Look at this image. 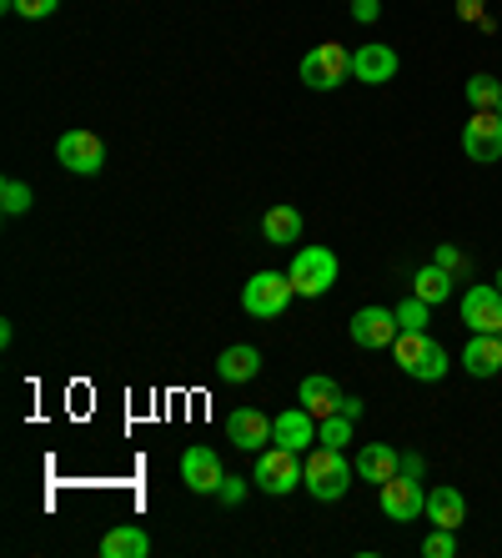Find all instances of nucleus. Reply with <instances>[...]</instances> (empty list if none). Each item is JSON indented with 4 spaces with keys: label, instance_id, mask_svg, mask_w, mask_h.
<instances>
[{
    "label": "nucleus",
    "instance_id": "nucleus-1",
    "mask_svg": "<svg viewBox=\"0 0 502 558\" xmlns=\"http://www.w3.org/2000/svg\"><path fill=\"white\" fill-rule=\"evenodd\" d=\"M352 473H357V463H347V453H342V448H327V442L307 448V458H302V488H307L317 504L347 498Z\"/></svg>",
    "mask_w": 502,
    "mask_h": 558
},
{
    "label": "nucleus",
    "instance_id": "nucleus-2",
    "mask_svg": "<svg viewBox=\"0 0 502 558\" xmlns=\"http://www.w3.org/2000/svg\"><path fill=\"white\" fill-rule=\"evenodd\" d=\"M392 363H397L407 377H417V383H442L452 357H448V348H442L438 338H427V332H397Z\"/></svg>",
    "mask_w": 502,
    "mask_h": 558
},
{
    "label": "nucleus",
    "instance_id": "nucleus-3",
    "mask_svg": "<svg viewBox=\"0 0 502 558\" xmlns=\"http://www.w3.org/2000/svg\"><path fill=\"white\" fill-rule=\"evenodd\" d=\"M286 277H292L296 298H327L336 287V252L332 247H302L292 257V267H286Z\"/></svg>",
    "mask_w": 502,
    "mask_h": 558
},
{
    "label": "nucleus",
    "instance_id": "nucleus-4",
    "mask_svg": "<svg viewBox=\"0 0 502 558\" xmlns=\"http://www.w3.org/2000/svg\"><path fill=\"white\" fill-rule=\"evenodd\" d=\"M342 81H352V51L342 40H322L302 56V86L311 92H336Z\"/></svg>",
    "mask_w": 502,
    "mask_h": 558
},
{
    "label": "nucleus",
    "instance_id": "nucleus-5",
    "mask_svg": "<svg viewBox=\"0 0 502 558\" xmlns=\"http://www.w3.org/2000/svg\"><path fill=\"white\" fill-rule=\"evenodd\" d=\"M252 483L271 498H286L292 488H302V453H292V448H282V442H277V448H261Z\"/></svg>",
    "mask_w": 502,
    "mask_h": 558
},
{
    "label": "nucleus",
    "instance_id": "nucleus-6",
    "mask_svg": "<svg viewBox=\"0 0 502 558\" xmlns=\"http://www.w3.org/2000/svg\"><path fill=\"white\" fill-rule=\"evenodd\" d=\"M292 298H296V287L286 272H257V277H246V287H242V307L252 312V317H261V323L282 317Z\"/></svg>",
    "mask_w": 502,
    "mask_h": 558
},
{
    "label": "nucleus",
    "instance_id": "nucleus-7",
    "mask_svg": "<svg viewBox=\"0 0 502 558\" xmlns=\"http://www.w3.org/2000/svg\"><path fill=\"white\" fill-rule=\"evenodd\" d=\"M377 504H382V513L392 523H413L427 513V488L423 478H407V473H397V478L377 483Z\"/></svg>",
    "mask_w": 502,
    "mask_h": 558
},
{
    "label": "nucleus",
    "instance_id": "nucleus-8",
    "mask_svg": "<svg viewBox=\"0 0 502 558\" xmlns=\"http://www.w3.org/2000/svg\"><path fill=\"white\" fill-rule=\"evenodd\" d=\"M463 151L477 167L502 161V117L498 111H473V117L463 121Z\"/></svg>",
    "mask_w": 502,
    "mask_h": 558
},
{
    "label": "nucleus",
    "instance_id": "nucleus-9",
    "mask_svg": "<svg viewBox=\"0 0 502 558\" xmlns=\"http://www.w3.org/2000/svg\"><path fill=\"white\" fill-rule=\"evenodd\" d=\"M56 161L65 171H76V177H96L106 167V142L96 131H65L61 142H56Z\"/></svg>",
    "mask_w": 502,
    "mask_h": 558
},
{
    "label": "nucleus",
    "instance_id": "nucleus-10",
    "mask_svg": "<svg viewBox=\"0 0 502 558\" xmlns=\"http://www.w3.org/2000/svg\"><path fill=\"white\" fill-rule=\"evenodd\" d=\"M463 327L467 332H502V292L498 282H473L463 292Z\"/></svg>",
    "mask_w": 502,
    "mask_h": 558
},
{
    "label": "nucleus",
    "instance_id": "nucleus-11",
    "mask_svg": "<svg viewBox=\"0 0 502 558\" xmlns=\"http://www.w3.org/2000/svg\"><path fill=\"white\" fill-rule=\"evenodd\" d=\"M397 312L392 307H362V312H352V342H357L362 352H382V348H392L397 342Z\"/></svg>",
    "mask_w": 502,
    "mask_h": 558
},
{
    "label": "nucleus",
    "instance_id": "nucleus-12",
    "mask_svg": "<svg viewBox=\"0 0 502 558\" xmlns=\"http://www.w3.org/2000/svg\"><path fill=\"white\" fill-rule=\"evenodd\" d=\"M221 458H217V448H207V442H192L186 453H181V483L192 488V494H217L221 488Z\"/></svg>",
    "mask_w": 502,
    "mask_h": 558
},
{
    "label": "nucleus",
    "instance_id": "nucleus-13",
    "mask_svg": "<svg viewBox=\"0 0 502 558\" xmlns=\"http://www.w3.org/2000/svg\"><path fill=\"white\" fill-rule=\"evenodd\" d=\"M397 51L392 46H382V40H367V46H357L352 51V76L362 81V86H387V81L397 76Z\"/></svg>",
    "mask_w": 502,
    "mask_h": 558
},
{
    "label": "nucleus",
    "instance_id": "nucleus-14",
    "mask_svg": "<svg viewBox=\"0 0 502 558\" xmlns=\"http://www.w3.org/2000/svg\"><path fill=\"white\" fill-rule=\"evenodd\" d=\"M271 442H282V448H292V453H307L311 442H317V417H311L302 403L286 408V413L271 417Z\"/></svg>",
    "mask_w": 502,
    "mask_h": 558
},
{
    "label": "nucleus",
    "instance_id": "nucleus-15",
    "mask_svg": "<svg viewBox=\"0 0 502 558\" xmlns=\"http://www.w3.org/2000/svg\"><path fill=\"white\" fill-rule=\"evenodd\" d=\"M226 438H232V448L261 453L271 442V417L261 413V408H236V413L226 417Z\"/></svg>",
    "mask_w": 502,
    "mask_h": 558
},
{
    "label": "nucleus",
    "instance_id": "nucleus-16",
    "mask_svg": "<svg viewBox=\"0 0 502 558\" xmlns=\"http://www.w3.org/2000/svg\"><path fill=\"white\" fill-rule=\"evenodd\" d=\"M463 373L467 377H498L502 373V338L498 332H473V338H467Z\"/></svg>",
    "mask_w": 502,
    "mask_h": 558
},
{
    "label": "nucleus",
    "instance_id": "nucleus-17",
    "mask_svg": "<svg viewBox=\"0 0 502 558\" xmlns=\"http://www.w3.org/2000/svg\"><path fill=\"white\" fill-rule=\"evenodd\" d=\"M427 519H432V529H463L467 523V498L463 488H452V483H438L432 494H427Z\"/></svg>",
    "mask_w": 502,
    "mask_h": 558
},
{
    "label": "nucleus",
    "instance_id": "nucleus-18",
    "mask_svg": "<svg viewBox=\"0 0 502 558\" xmlns=\"http://www.w3.org/2000/svg\"><path fill=\"white\" fill-rule=\"evenodd\" d=\"M352 463H357V478L362 483H387V478H397V473H402V453L392 448V442H367Z\"/></svg>",
    "mask_w": 502,
    "mask_h": 558
},
{
    "label": "nucleus",
    "instance_id": "nucleus-19",
    "mask_svg": "<svg viewBox=\"0 0 502 558\" xmlns=\"http://www.w3.org/2000/svg\"><path fill=\"white\" fill-rule=\"evenodd\" d=\"M296 398H302V408H307L317 423L322 417H332L336 413V403H342V388H336L327 373H311V377H302V388H296Z\"/></svg>",
    "mask_w": 502,
    "mask_h": 558
},
{
    "label": "nucleus",
    "instance_id": "nucleus-20",
    "mask_svg": "<svg viewBox=\"0 0 502 558\" xmlns=\"http://www.w3.org/2000/svg\"><path fill=\"white\" fill-rule=\"evenodd\" d=\"M261 373V352L252 342H232V348L217 357V377L221 383H252Z\"/></svg>",
    "mask_w": 502,
    "mask_h": 558
},
{
    "label": "nucleus",
    "instance_id": "nucleus-21",
    "mask_svg": "<svg viewBox=\"0 0 502 558\" xmlns=\"http://www.w3.org/2000/svg\"><path fill=\"white\" fill-rule=\"evenodd\" d=\"M101 554L106 558H146L151 554V533L142 523H117V529L101 538Z\"/></svg>",
    "mask_w": 502,
    "mask_h": 558
},
{
    "label": "nucleus",
    "instance_id": "nucleus-22",
    "mask_svg": "<svg viewBox=\"0 0 502 558\" xmlns=\"http://www.w3.org/2000/svg\"><path fill=\"white\" fill-rule=\"evenodd\" d=\"M261 236H267L271 247H292V242H302V211L296 207H271L267 217H261Z\"/></svg>",
    "mask_w": 502,
    "mask_h": 558
},
{
    "label": "nucleus",
    "instance_id": "nucleus-23",
    "mask_svg": "<svg viewBox=\"0 0 502 558\" xmlns=\"http://www.w3.org/2000/svg\"><path fill=\"white\" fill-rule=\"evenodd\" d=\"M452 292H457V277H452L448 267H438V262H432V267H423V272L413 277V298L432 302V307H438V302H448Z\"/></svg>",
    "mask_w": 502,
    "mask_h": 558
},
{
    "label": "nucleus",
    "instance_id": "nucleus-24",
    "mask_svg": "<svg viewBox=\"0 0 502 558\" xmlns=\"http://www.w3.org/2000/svg\"><path fill=\"white\" fill-rule=\"evenodd\" d=\"M463 96H467V106H473V111H498L502 81L488 76V71H473V76H467V86H463Z\"/></svg>",
    "mask_w": 502,
    "mask_h": 558
},
{
    "label": "nucleus",
    "instance_id": "nucleus-25",
    "mask_svg": "<svg viewBox=\"0 0 502 558\" xmlns=\"http://www.w3.org/2000/svg\"><path fill=\"white\" fill-rule=\"evenodd\" d=\"M397 327L402 332H427V323H432V302H423V298H407V302H397Z\"/></svg>",
    "mask_w": 502,
    "mask_h": 558
},
{
    "label": "nucleus",
    "instance_id": "nucleus-26",
    "mask_svg": "<svg viewBox=\"0 0 502 558\" xmlns=\"http://www.w3.org/2000/svg\"><path fill=\"white\" fill-rule=\"evenodd\" d=\"M30 202H36V196H30L26 182H15V177H5V182H0V211H5V217H21V211H30Z\"/></svg>",
    "mask_w": 502,
    "mask_h": 558
},
{
    "label": "nucleus",
    "instance_id": "nucleus-27",
    "mask_svg": "<svg viewBox=\"0 0 502 558\" xmlns=\"http://www.w3.org/2000/svg\"><path fill=\"white\" fill-rule=\"evenodd\" d=\"M317 442H327V448H347L352 442V417L347 413H332L317 423Z\"/></svg>",
    "mask_w": 502,
    "mask_h": 558
},
{
    "label": "nucleus",
    "instance_id": "nucleus-28",
    "mask_svg": "<svg viewBox=\"0 0 502 558\" xmlns=\"http://www.w3.org/2000/svg\"><path fill=\"white\" fill-rule=\"evenodd\" d=\"M457 554V533L452 529H432L423 538V558H452Z\"/></svg>",
    "mask_w": 502,
    "mask_h": 558
},
{
    "label": "nucleus",
    "instance_id": "nucleus-29",
    "mask_svg": "<svg viewBox=\"0 0 502 558\" xmlns=\"http://www.w3.org/2000/svg\"><path fill=\"white\" fill-rule=\"evenodd\" d=\"M438 267H448V272L457 277V282L467 277V257H463L457 247H452V242H442V247H438Z\"/></svg>",
    "mask_w": 502,
    "mask_h": 558
},
{
    "label": "nucleus",
    "instance_id": "nucleus-30",
    "mask_svg": "<svg viewBox=\"0 0 502 558\" xmlns=\"http://www.w3.org/2000/svg\"><path fill=\"white\" fill-rule=\"evenodd\" d=\"M56 5H61V0H15V15H26V21H46V15H56Z\"/></svg>",
    "mask_w": 502,
    "mask_h": 558
},
{
    "label": "nucleus",
    "instance_id": "nucleus-31",
    "mask_svg": "<svg viewBox=\"0 0 502 558\" xmlns=\"http://www.w3.org/2000/svg\"><path fill=\"white\" fill-rule=\"evenodd\" d=\"M217 498H221V504H226V508H236V504H242V498H246V483H242V478H221Z\"/></svg>",
    "mask_w": 502,
    "mask_h": 558
},
{
    "label": "nucleus",
    "instance_id": "nucleus-32",
    "mask_svg": "<svg viewBox=\"0 0 502 558\" xmlns=\"http://www.w3.org/2000/svg\"><path fill=\"white\" fill-rule=\"evenodd\" d=\"M377 15H382V5H377V0H352V21H357V26H372Z\"/></svg>",
    "mask_w": 502,
    "mask_h": 558
},
{
    "label": "nucleus",
    "instance_id": "nucleus-33",
    "mask_svg": "<svg viewBox=\"0 0 502 558\" xmlns=\"http://www.w3.org/2000/svg\"><path fill=\"white\" fill-rule=\"evenodd\" d=\"M482 5H488V0H457V15H463V21H482Z\"/></svg>",
    "mask_w": 502,
    "mask_h": 558
},
{
    "label": "nucleus",
    "instance_id": "nucleus-34",
    "mask_svg": "<svg viewBox=\"0 0 502 558\" xmlns=\"http://www.w3.org/2000/svg\"><path fill=\"white\" fill-rule=\"evenodd\" d=\"M336 413H347L352 423H357V417H362V398H347V392H342V403H336Z\"/></svg>",
    "mask_w": 502,
    "mask_h": 558
},
{
    "label": "nucleus",
    "instance_id": "nucleus-35",
    "mask_svg": "<svg viewBox=\"0 0 502 558\" xmlns=\"http://www.w3.org/2000/svg\"><path fill=\"white\" fill-rule=\"evenodd\" d=\"M402 473H407V478H423V458H417V453H402Z\"/></svg>",
    "mask_w": 502,
    "mask_h": 558
},
{
    "label": "nucleus",
    "instance_id": "nucleus-36",
    "mask_svg": "<svg viewBox=\"0 0 502 558\" xmlns=\"http://www.w3.org/2000/svg\"><path fill=\"white\" fill-rule=\"evenodd\" d=\"M498 292H502V272H498Z\"/></svg>",
    "mask_w": 502,
    "mask_h": 558
},
{
    "label": "nucleus",
    "instance_id": "nucleus-37",
    "mask_svg": "<svg viewBox=\"0 0 502 558\" xmlns=\"http://www.w3.org/2000/svg\"><path fill=\"white\" fill-rule=\"evenodd\" d=\"M498 117H502V101H498Z\"/></svg>",
    "mask_w": 502,
    "mask_h": 558
},
{
    "label": "nucleus",
    "instance_id": "nucleus-38",
    "mask_svg": "<svg viewBox=\"0 0 502 558\" xmlns=\"http://www.w3.org/2000/svg\"><path fill=\"white\" fill-rule=\"evenodd\" d=\"M498 338H502V332H498Z\"/></svg>",
    "mask_w": 502,
    "mask_h": 558
},
{
    "label": "nucleus",
    "instance_id": "nucleus-39",
    "mask_svg": "<svg viewBox=\"0 0 502 558\" xmlns=\"http://www.w3.org/2000/svg\"><path fill=\"white\" fill-rule=\"evenodd\" d=\"M347 5H352V0H347Z\"/></svg>",
    "mask_w": 502,
    "mask_h": 558
}]
</instances>
